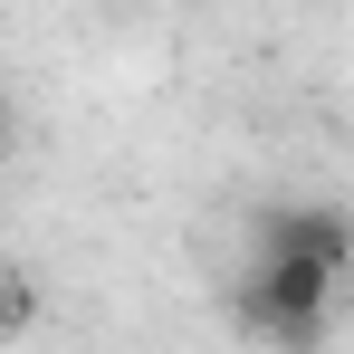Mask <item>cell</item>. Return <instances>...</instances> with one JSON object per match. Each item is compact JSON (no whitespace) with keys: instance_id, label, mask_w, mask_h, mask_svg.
<instances>
[{"instance_id":"cell-1","label":"cell","mask_w":354,"mask_h":354,"mask_svg":"<svg viewBox=\"0 0 354 354\" xmlns=\"http://www.w3.org/2000/svg\"><path fill=\"white\" fill-rule=\"evenodd\" d=\"M335 297H345L335 268H316V259H259L249 249V268L230 288V326L249 345H268V354H316L326 326H335Z\"/></svg>"},{"instance_id":"cell-2","label":"cell","mask_w":354,"mask_h":354,"mask_svg":"<svg viewBox=\"0 0 354 354\" xmlns=\"http://www.w3.org/2000/svg\"><path fill=\"white\" fill-rule=\"evenodd\" d=\"M249 249L259 259H316V268L354 278V211L345 201H259L249 211Z\"/></svg>"},{"instance_id":"cell-3","label":"cell","mask_w":354,"mask_h":354,"mask_svg":"<svg viewBox=\"0 0 354 354\" xmlns=\"http://www.w3.org/2000/svg\"><path fill=\"white\" fill-rule=\"evenodd\" d=\"M0 153H10V96H0Z\"/></svg>"},{"instance_id":"cell-4","label":"cell","mask_w":354,"mask_h":354,"mask_svg":"<svg viewBox=\"0 0 354 354\" xmlns=\"http://www.w3.org/2000/svg\"><path fill=\"white\" fill-rule=\"evenodd\" d=\"M0 335H10V316H0Z\"/></svg>"}]
</instances>
